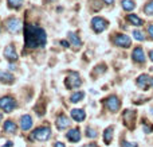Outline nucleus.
Returning <instances> with one entry per match:
<instances>
[{
  "instance_id": "1",
  "label": "nucleus",
  "mask_w": 153,
  "mask_h": 147,
  "mask_svg": "<svg viewBox=\"0 0 153 147\" xmlns=\"http://www.w3.org/2000/svg\"><path fill=\"white\" fill-rule=\"evenodd\" d=\"M24 42H26L27 49L43 47L47 42L46 31L36 24H26L24 26Z\"/></svg>"
},
{
  "instance_id": "2",
  "label": "nucleus",
  "mask_w": 153,
  "mask_h": 147,
  "mask_svg": "<svg viewBox=\"0 0 153 147\" xmlns=\"http://www.w3.org/2000/svg\"><path fill=\"white\" fill-rule=\"evenodd\" d=\"M51 136V128L50 127H39L32 132V138L39 142H45Z\"/></svg>"
},
{
  "instance_id": "3",
  "label": "nucleus",
  "mask_w": 153,
  "mask_h": 147,
  "mask_svg": "<svg viewBox=\"0 0 153 147\" xmlns=\"http://www.w3.org/2000/svg\"><path fill=\"white\" fill-rule=\"evenodd\" d=\"M15 107H16V101L12 97L4 96L0 99V110H3L4 112H11V111L15 110Z\"/></svg>"
},
{
  "instance_id": "4",
  "label": "nucleus",
  "mask_w": 153,
  "mask_h": 147,
  "mask_svg": "<svg viewBox=\"0 0 153 147\" xmlns=\"http://www.w3.org/2000/svg\"><path fill=\"white\" fill-rule=\"evenodd\" d=\"M65 84H66V86L69 89H74V88H78V86L82 85V80H81V77H79L78 73L74 72L65 80Z\"/></svg>"
},
{
  "instance_id": "5",
  "label": "nucleus",
  "mask_w": 153,
  "mask_h": 147,
  "mask_svg": "<svg viewBox=\"0 0 153 147\" xmlns=\"http://www.w3.org/2000/svg\"><path fill=\"white\" fill-rule=\"evenodd\" d=\"M105 105L110 112H117L120 110V107H121V101H120V99L117 96H110L105 100Z\"/></svg>"
},
{
  "instance_id": "6",
  "label": "nucleus",
  "mask_w": 153,
  "mask_h": 147,
  "mask_svg": "<svg viewBox=\"0 0 153 147\" xmlns=\"http://www.w3.org/2000/svg\"><path fill=\"white\" fill-rule=\"evenodd\" d=\"M91 27L95 32H102L103 30L108 27V22L103 18H100V16H95V18L91 19Z\"/></svg>"
},
{
  "instance_id": "7",
  "label": "nucleus",
  "mask_w": 153,
  "mask_h": 147,
  "mask_svg": "<svg viewBox=\"0 0 153 147\" xmlns=\"http://www.w3.org/2000/svg\"><path fill=\"white\" fill-rule=\"evenodd\" d=\"M5 24H7V30L10 32H12V34L18 32L22 28V20L18 18H10Z\"/></svg>"
},
{
  "instance_id": "8",
  "label": "nucleus",
  "mask_w": 153,
  "mask_h": 147,
  "mask_svg": "<svg viewBox=\"0 0 153 147\" xmlns=\"http://www.w3.org/2000/svg\"><path fill=\"white\" fill-rule=\"evenodd\" d=\"M114 43H116L117 46H120V47H129V46L132 45V39L125 34H118V35H116Z\"/></svg>"
},
{
  "instance_id": "9",
  "label": "nucleus",
  "mask_w": 153,
  "mask_h": 147,
  "mask_svg": "<svg viewBox=\"0 0 153 147\" xmlns=\"http://www.w3.org/2000/svg\"><path fill=\"white\" fill-rule=\"evenodd\" d=\"M137 85L143 89H148L149 86L152 85V78L149 77L148 74H141L140 77L137 78Z\"/></svg>"
},
{
  "instance_id": "10",
  "label": "nucleus",
  "mask_w": 153,
  "mask_h": 147,
  "mask_svg": "<svg viewBox=\"0 0 153 147\" xmlns=\"http://www.w3.org/2000/svg\"><path fill=\"white\" fill-rule=\"evenodd\" d=\"M4 57H5V58H7L10 62H15L16 59H18V54H16L15 47H13L12 45H10V46H7V47H5V50H4Z\"/></svg>"
},
{
  "instance_id": "11",
  "label": "nucleus",
  "mask_w": 153,
  "mask_h": 147,
  "mask_svg": "<svg viewBox=\"0 0 153 147\" xmlns=\"http://www.w3.org/2000/svg\"><path fill=\"white\" fill-rule=\"evenodd\" d=\"M20 127L24 131H28L32 127V118L30 115H23L20 118Z\"/></svg>"
},
{
  "instance_id": "12",
  "label": "nucleus",
  "mask_w": 153,
  "mask_h": 147,
  "mask_svg": "<svg viewBox=\"0 0 153 147\" xmlns=\"http://www.w3.org/2000/svg\"><path fill=\"white\" fill-rule=\"evenodd\" d=\"M66 136H67V139H69L70 142L76 143V142L81 140V131H79L78 128H73V130H70V131L67 132Z\"/></svg>"
},
{
  "instance_id": "13",
  "label": "nucleus",
  "mask_w": 153,
  "mask_h": 147,
  "mask_svg": "<svg viewBox=\"0 0 153 147\" xmlns=\"http://www.w3.org/2000/svg\"><path fill=\"white\" fill-rule=\"evenodd\" d=\"M132 58L134 59L136 62L143 64V62L145 61V54H144V50L141 47H136L134 50H133V53H132Z\"/></svg>"
},
{
  "instance_id": "14",
  "label": "nucleus",
  "mask_w": 153,
  "mask_h": 147,
  "mask_svg": "<svg viewBox=\"0 0 153 147\" xmlns=\"http://www.w3.org/2000/svg\"><path fill=\"white\" fill-rule=\"evenodd\" d=\"M134 119H136V112H134V111H125L124 120H125V124H126V126H129L130 128H133Z\"/></svg>"
},
{
  "instance_id": "15",
  "label": "nucleus",
  "mask_w": 153,
  "mask_h": 147,
  "mask_svg": "<svg viewBox=\"0 0 153 147\" xmlns=\"http://www.w3.org/2000/svg\"><path fill=\"white\" fill-rule=\"evenodd\" d=\"M69 126H70L69 118H66L65 115L58 116V119H56V127H58L59 130H65V128H67Z\"/></svg>"
},
{
  "instance_id": "16",
  "label": "nucleus",
  "mask_w": 153,
  "mask_h": 147,
  "mask_svg": "<svg viewBox=\"0 0 153 147\" xmlns=\"http://www.w3.org/2000/svg\"><path fill=\"white\" fill-rule=\"evenodd\" d=\"M70 115L75 122H83L86 119V113L83 112V110H73Z\"/></svg>"
},
{
  "instance_id": "17",
  "label": "nucleus",
  "mask_w": 153,
  "mask_h": 147,
  "mask_svg": "<svg viewBox=\"0 0 153 147\" xmlns=\"http://www.w3.org/2000/svg\"><path fill=\"white\" fill-rule=\"evenodd\" d=\"M13 80H15V77H13L11 73L0 70V81H1V82H4V84H12Z\"/></svg>"
},
{
  "instance_id": "18",
  "label": "nucleus",
  "mask_w": 153,
  "mask_h": 147,
  "mask_svg": "<svg viewBox=\"0 0 153 147\" xmlns=\"http://www.w3.org/2000/svg\"><path fill=\"white\" fill-rule=\"evenodd\" d=\"M69 40L73 45V47H81L82 46V40L79 39V37L75 32H69Z\"/></svg>"
},
{
  "instance_id": "19",
  "label": "nucleus",
  "mask_w": 153,
  "mask_h": 147,
  "mask_svg": "<svg viewBox=\"0 0 153 147\" xmlns=\"http://www.w3.org/2000/svg\"><path fill=\"white\" fill-rule=\"evenodd\" d=\"M113 132H114V127H111V126L105 130V132H103V142L106 145H110L111 139H113Z\"/></svg>"
},
{
  "instance_id": "20",
  "label": "nucleus",
  "mask_w": 153,
  "mask_h": 147,
  "mask_svg": "<svg viewBox=\"0 0 153 147\" xmlns=\"http://www.w3.org/2000/svg\"><path fill=\"white\" fill-rule=\"evenodd\" d=\"M3 128H4L5 132H8V134H12V132L16 131V124L13 123L12 120H7L4 123V126H3Z\"/></svg>"
},
{
  "instance_id": "21",
  "label": "nucleus",
  "mask_w": 153,
  "mask_h": 147,
  "mask_svg": "<svg viewBox=\"0 0 153 147\" xmlns=\"http://www.w3.org/2000/svg\"><path fill=\"white\" fill-rule=\"evenodd\" d=\"M128 20L130 22V23L133 24V26H143L144 20L141 18H138L137 15H133V14H130V15H128Z\"/></svg>"
},
{
  "instance_id": "22",
  "label": "nucleus",
  "mask_w": 153,
  "mask_h": 147,
  "mask_svg": "<svg viewBox=\"0 0 153 147\" xmlns=\"http://www.w3.org/2000/svg\"><path fill=\"white\" fill-rule=\"evenodd\" d=\"M121 4L125 11H132V10H134V7H136L134 2H132V0H122Z\"/></svg>"
},
{
  "instance_id": "23",
  "label": "nucleus",
  "mask_w": 153,
  "mask_h": 147,
  "mask_svg": "<svg viewBox=\"0 0 153 147\" xmlns=\"http://www.w3.org/2000/svg\"><path fill=\"white\" fill-rule=\"evenodd\" d=\"M83 97H85V93L79 91V92H74V93L71 94V97H70V100H71V103H79Z\"/></svg>"
},
{
  "instance_id": "24",
  "label": "nucleus",
  "mask_w": 153,
  "mask_h": 147,
  "mask_svg": "<svg viewBox=\"0 0 153 147\" xmlns=\"http://www.w3.org/2000/svg\"><path fill=\"white\" fill-rule=\"evenodd\" d=\"M144 12H145L146 15H153V0H151V2L144 7Z\"/></svg>"
},
{
  "instance_id": "25",
  "label": "nucleus",
  "mask_w": 153,
  "mask_h": 147,
  "mask_svg": "<svg viewBox=\"0 0 153 147\" xmlns=\"http://www.w3.org/2000/svg\"><path fill=\"white\" fill-rule=\"evenodd\" d=\"M23 3V0H8V5L11 8H19Z\"/></svg>"
},
{
  "instance_id": "26",
  "label": "nucleus",
  "mask_w": 153,
  "mask_h": 147,
  "mask_svg": "<svg viewBox=\"0 0 153 147\" xmlns=\"http://www.w3.org/2000/svg\"><path fill=\"white\" fill-rule=\"evenodd\" d=\"M133 37H134V39H137V40H144L145 39L144 34L140 31V30H134V31H133Z\"/></svg>"
},
{
  "instance_id": "27",
  "label": "nucleus",
  "mask_w": 153,
  "mask_h": 147,
  "mask_svg": "<svg viewBox=\"0 0 153 147\" xmlns=\"http://www.w3.org/2000/svg\"><path fill=\"white\" fill-rule=\"evenodd\" d=\"M121 147H138V146L137 143H130V142H126V140H122Z\"/></svg>"
},
{
  "instance_id": "28",
  "label": "nucleus",
  "mask_w": 153,
  "mask_h": 147,
  "mask_svg": "<svg viewBox=\"0 0 153 147\" xmlns=\"http://www.w3.org/2000/svg\"><path fill=\"white\" fill-rule=\"evenodd\" d=\"M86 134H87V136H89V138H95V135H97L94 130H91V128H87L86 130Z\"/></svg>"
},
{
  "instance_id": "29",
  "label": "nucleus",
  "mask_w": 153,
  "mask_h": 147,
  "mask_svg": "<svg viewBox=\"0 0 153 147\" xmlns=\"http://www.w3.org/2000/svg\"><path fill=\"white\" fill-rule=\"evenodd\" d=\"M148 34H149V37L153 39V24H151V26H148Z\"/></svg>"
},
{
  "instance_id": "30",
  "label": "nucleus",
  "mask_w": 153,
  "mask_h": 147,
  "mask_svg": "<svg viewBox=\"0 0 153 147\" xmlns=\"http://www.w3.org/2000/svg\"><path fill=\"white\" fill-rule=\"evenodd\" d=\"M61 45L65 46V47H70V43L67 42V40H61Z\"/></svg>"
},
{
  "instance_id": "31",
  "label": "nucleus",
  "mask_w": 153,
  "mask_h": 147,
  "mask_svg": "<svg viewBox=\"0 0 153 147\" xmlns=\"http://www.w3.org/2000/svg\"><path fill=\"white\" fill-rule=\"evenodd\" d=\"M54 147H66V146H65L62 142H56V143H55V146H54Z\"/></svg>"
},
{
  "instance_id": "32",
  "label": "nucleus",
  "mask_w": 153,
  "mask_h": 147,
  "mask_svg": "<svg viewBox=\"0 0 153 147\" xmlns=\"http://www.w3.org/2000/svg\"><path fill=\"white\" fill-rule=\"evenodd\" d=\"M149 58H151V61L153 62V50L149 51Z\"/></svg>"
},
{
  "instance_id": "33",
  "label": "nucleus",
  "mask_w": 153,
  "mask_h": 147,
  "mask_svg": "<svg viewBox=\"0 0 153 147\" xmlns=\"http://www.w3.org/2000/svg\"><path fill=\"white\" fill-rule=\"evenodd\" d=\"M103 2H105L106 4H113V3H114V0H103Z\"/></svg>"
},
{
  "instance_id": "34",
  "label": "nucleus",
  "mask_w": 153,
  "mask_h": 147,
  "mask_svg": "<svg viewBox=\"0 0 153 147\" xmlns=\"http://www.w3.org/2000/svg\"><path fill=\"white\" fill-rule=\"evenodd\" d=\"M0 120H1V113H0Z\"/></svg>"
},
{
  "instance_id": "35",
  "label": "nucleus",
  "mask_w": 153,
  "mask_h": 147,
  "mask_svg": "<svg viewBox=\"0 0 153 147\" xmlns=\"http://www.w3.org/2000/svg\"><path fill=\"white\" fill-rule=\"evenodd\" d=\"M152 86H153V78H152Z\"/></svg>"
},
{
  "instance_id": "36",
  "label": "nucleus",
  "mask_w": 153,
  "mask_h": 147,
  "mask_svg": "<svg viewBox=\"0 0 153 147\" xmlns=\"http://www.w3.org/2000/svg\"><path fill=\"white\" fill-rule=\"evenodd\" d=\"M152 70H153V68H152Z\"/></svg>"
}]
</instances>
